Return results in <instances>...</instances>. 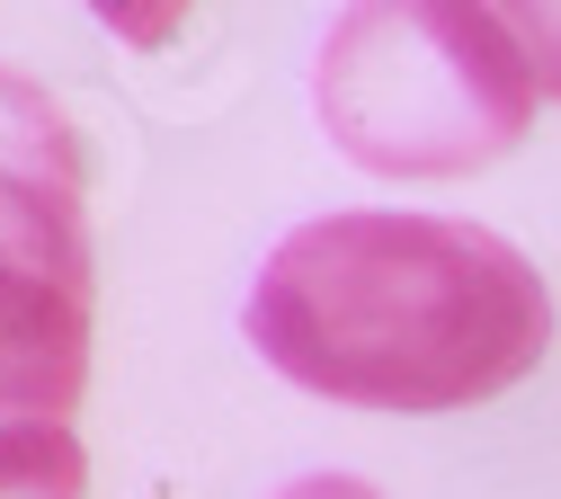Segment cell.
Masks as SVG:
<instances>
[{
	"label": "cell",
	"mask_w": 561,
	"mask_h": 499,
	"mask_svg": "<svg viewBox=\"0 0 561 499\" xmlns=\"http://www.w3.org/2000/svg\"><path fill=\"white\" fill-rule=\"evenodd\" d=\"M250 348L286 384L437 419L500 401L552 348L535 259L455 214H312L267 250L241 304Z\"/></svg>",
	"instance_id": "cell-1"
},
{
	"label": "cell",
	"mask_w": 561,
	"mask_h": 499,
	"mask_svg": "<svg viewBox=\"0 0 561 499\" xmlns=\"http://www.w3.org/2000/svg\"><path fill=\"white\" fill-rule=\"evenodd\" d=\"M312 107L321 134L375 179H463L526 143L535 81L500 10L366 0V10L330 19Z\"/></svg>",
	"instance_id": "cell-2"
},
{
	"label": "cell",
	"mask_w": 561,
	"mask_h": 499,
	"mask_svg": "<svg viewBox=\"0 0 561 499\" xmlns=\"http://www.w3.org/2000/svg\"><path fill=\"white\" fill-rule=\"evenodd\" d=\"M81 205H90V161L72 116L0 63V268L90 285Z\"/></svg>",
	"instance_id": "cell-3"
},
{
	"label": "cell",
	"mask_w": 561,
	"mask_h": 499,
	"mask_svg": "<svg viewBox=\"0 0 561 499\" xmlns=\"http://www.w3.org/2000/svg\"><path fill=\"white\" fill-rule=\"evenodd\" d=\"M90 393V285L0 268V438L62 428Z\"/></svg>",
	"instance_id": "cell-4"
},
{
	"label": "cell",
	"mask_w": 561,
	"mask_h": 499,
	"mask_svg": "<svg viewBox=\"0 0 561 499\" xmlns=\"http://www.w3.org/2000/svg\"><path fill=\"white\" fill-rule=\"evenodd\" d=\"M0 499H90V455L72 428H10L0 438Z\"/></svg>",
	"instance_id": "cell-5"
},
{
	"label": "cell",
	"mask_w": 561,
	"mask_h": 499,
	"mask_svg": "<svg viewBox=\"0 0 561 499\" xmlns=\"http://www.w3.org/2000/svg\"><path fill=\"white\" fill-rule=\"evenodd\" d=\"M500 27L517 45V63H526L535 99H561V10H552V0H535V10H500Z\"/></svg>",
	"instance_id": "cell-6"
},
{
	"label": "cell",
	"mask_w": 561,
	"mask_h": 499,
	"mask_svg": "<svg viewBox=\"0 0 561 499\" xmlns=\"http://www.w3.org/2000/svg\"><path fill=\"white\" fill-rule=\"evenodd\" d=\"M276 499H383V490L357 481V473H304V481H286Z\"/></svg>",
	"instance_id": "cell-7"
}]
</instances>
